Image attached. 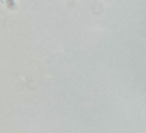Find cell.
Wrapping results in <instances>:
<instances>
[{
	"mask_svg": "<svg viewBox=\"0 0 146 133\" xmlns=\"http://www.w3.org/2000/svg\"><path fill=\"white\" fill-rule=\"evenodd\" d=\"M71 1H74V0H71Z\"/></svg>",
	"mask_w": 146,
	"mask_h": 133,
	"instance_id": "6da1fadb",
	"label": "cell"
}]
</instances>
